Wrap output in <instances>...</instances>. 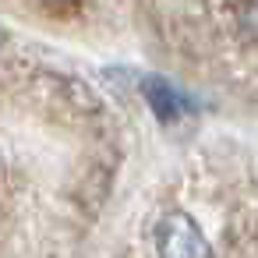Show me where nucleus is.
Here are the masks:
<instances>
[{
	"mask_svg": "<svg viewBox=\"0 0 258 258\" xmlns=\"http://www.w3.org/2000/svg\"><path fill=\"white\" fill-rule=\"evenodd\" d=\"M50 4H64V0H50Z\"/></svg>",
	"mask_w": 258,
	"mask_h": 258,
	"instance_id": "3",
	"label": "nucleus"
},
{
	"mask_svg": "<svg viewBox=\"0 0 258 258\" xmlns=\"http://www.w3.org/2000/svg\"><path fill=\"white\" fill-rule=\"evenodd\" d=\"M142 92H145V99L152 103V110H156L159 120H177L180 113H187V99H184L173 85H166V82H159V78H149V82L142 85Z\"/></svg>",
	"mask_w": 258,
	"mask_h": 258,
	"instance_id": "2",
	"label": "nucleus"
},
{
	"mask_svg": "<svg viewBox=\"0 0 258 258\" xmlns=\"http://www.w3.org/2000/svg\"><path fill=\"white\" fill-rule=\"evenodd\" d=\"M156 254L159 258H209V240L195 226L191 216L173 212L156 226Z\"/></svg>",
	"mask_w": 258,
	"mask_h": 258,
	"instance_id": "1",
	"label": "nucleus"
}]
</instances>
